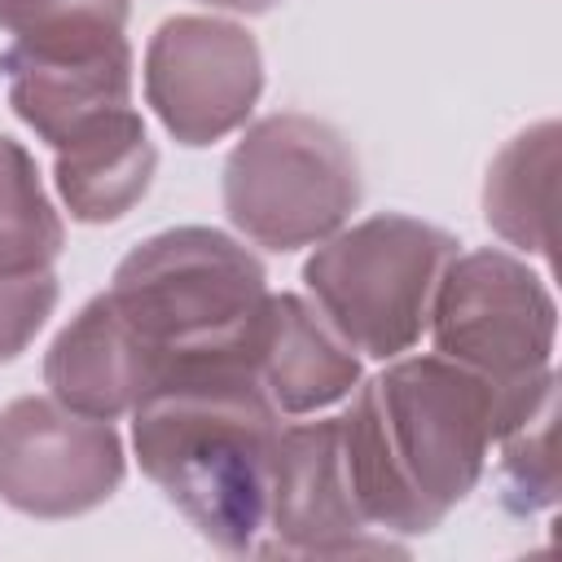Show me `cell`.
I'll list each match as a JSON object with an SVG mask.
<instances>
[{"mask_svg":"<svg viewBox=\"0 0 562 562\" xmlns=\"http://www.w3.org/2000/svg\"><path fill=\"white\" fill-rule=\"evenodd\" d=\"M496 439L492 395L443 356H408L356 386L342 417L351 496L386 536L435 531L483 479Z\"/></svg>","mask_w":562,"mask_h":562,"instance_id":"cell-2","label":"cell"},{"mask_svg":"<svg viewBox=\"0 0 562 562\" xmlns=\"http://www.w3.org/2000/svg\"><path fill=\"white\" fill-rule=\"evenodd\" d=\"M558 171V123L544 119L518 132L487 167L483 220L509 246L527 255H549V202Z\"/></svg>","mask_w":562,"mask_h":562,"instance_id":"cell-14","label":"cell"},{"mask_svg":"<svg viewBox=\"0 0 562 562\" xmlns=\"http://www.w3.org/2000/svg\"><path fill=\"white\" fill-rule=\"evenodd\" d=\"M281 413L250 356L171 369L132 408L140 474L220 553H259Z\"/></svg>","mask_w":562,"mask_h":562,"instance_id":"cell-1","label":"cell"},{"mask_svg":"<svg viewBox=\"0 0 562 562\" xmlns=\"http://www.w3.org/2000/svg\"><path fill=\"white\" fill-rule=\"evenodd\" d=\"M263 92V57L228 18L176 13L145 48V101L171 140L202 149L237 132Z\"/></svg>","mask_w":562,"mask_h":562,"instance_id":"cell-8","label":"cell"},{"mask_svg":"<svg viewBox=\"0 0 562 562\" xmlns=\"http://www.w3.org/2000/svg\"><path fill=\"white\" fill-rule=\"evenodd\" d=\"M202 4H211V9H228V13H268V9L281 4V0H202Z\"/></svg>","mask_w":562,"mask_h":562,"instance_id":"cell-19","label":"cell"},{"mask_svg":"<svg viewBox=\"0 0 562 562\" xmlns=\"http://www.w3.org/2000/svg\"><path fill=\"white\" fill-rule=\"evenodd\" d=\"M53 307H57V277H53V268L0 277V364L31 347V338L44 329Z\"/></svg>","mask_w":562,"mask_h":562,"instance_id":"cell-18","label":"cell"},{"mask_svg":"<svg viewBox=\"0 0 562 562\" xmlns=\"http://www.w3.org/2000/svg\"><path fill=\"white\" fill-rule=\"evenodd\" d=\"M452 255V233L382 211L316 241L303 285L351 351L395 360L426 334L430 299Z\"/></svg>","mask_w":562,"mask_h":562,"instance_id":"cell-5","label":"cell"},{"mask_svg":"<svg viewBox=\"0 0 562 562\" xmlns=\"http://www.w3.org/2000/svg\"><path fill=\"white\" fill-rule=\"evenodd\" d=\"M435 356L461 364L492 395L496 439L553 400L558 303L518 255L483 246L452 255L430 299Z\"/></svg>","mask_w":562,"mask_h":562,"instance_id":"cell-4","label":"cell"},{"mask_svg":"<svg viewBox=\"0 0 562 562\" xmlns=\"http://www.w3.org/2000/svg\"><path fill=\"white\" fill-rule=\"evenodd\" d=\"M158 171V149L132 105L101 114L53 149L57 193L79 224H114L145 193Z\"/></svg>","mask_w":562,"mask_h":562,"instance_id":"cell-13","label":"cell"},{"mask_svg":"<svg viewBox=\"0 0 562 562\" xmlns=\"http://www.w3.org/2000/svg\"><path fill=\"white\" fill-rule=\"evenodd\" d=\"M127 13L132 0H0V31H9L18 44L119 35Z\"/></svg>","mask_w":562,"mask_h":562,"instance_id":"cell-16","label":"cell"},{"mask_svg":"<svg viewBox=\"0 0 562 562\" xmlns=\"http://www.w3.org/2000/svg\"><path fill=\"white\" fill-rule=\"evenodd\" d=\"M127 474L114 422L22 395L0 408V501L26 518H79L105 505Z\"/></svg>","mask_w":562,"mask_h":562,"instance_id":"cell-7","label":"cell"},{"mask_svg":"<svg viewBox=\"0 0 562 562\" xmlns=\"http://www.w3.org/2000/svg\"><path fill=\"white\" fill-rule=\"evenodd\" d=\"M13 114L48 145H66L75 132L110 110L132 105V44L127 35H79L9 44L0 53Z\"/></svg>","mask_w":562,"mask_h":562,"instance_id":"cell-10","label":"cell"},{"mask_svg":"<svg viewBox=\"0 0 562 562\" xmlns=\"http://www.w3.org/2000/svg\"><path fill=\"white\" fill-rule=\"evenodd\" d=\"M272 540L259 553L281 558H351V553H391L386 536H373L364 522L347 457H342V417L281 426L272 452L268 487V527Z\"/></svg>","mask_w":562,"mask_h":562,"instance_id":"cell-9","label":"cell"},{"mask_svg":"<svg viewBox=\"0 0 562 562\" xmlns=\"http://www.w3.org/2000/svg\"><path fill=\"white\" fill-rule=\"evenodd\" d=\"M360 206V162L338 127L312 114H268L224 162V215L263 250H299L338 233Z\"/></svg>","mask_w":562,"mask_h":562,"instance_id":"cell-6","label":"cell"},{"mask_svg":"<svg viewBox=\"0 0 562 562\" xmlns=\"http://www.w3.org/2000/svg\"><path fill=\"white\" fill-rule=\"evenodd\" d=\"M66 246L57 206L48 202L35 158L0 136V277L44 272Z\"/></svg>","mask_w":562,"mask_h":562,"instance_id":"cell-15","label":"cell"},{"mask_svg":"<svg viewBox=\"0 0 562 562\" xmlns=\"http://www.w3.org/2000/svg\"><path fill=\"white\" fill-rule=\"evenodd\" d=\"M105 299L162 382L180 364L250 356L268 272L228 233L184 224L132 246Z\"/></svg>","mask_w":562,"mask_h":562,"instance_id":"cell-3","label":"cell"},{"mask_svg":"<svg viewBox=\"0 0 562 562\" xmlns=\"http://www.w3.org/2000/svg\"><path fill=\"white\" fill-rule=\"evenodd\" d=\"M250 364L281 417H303L347 400L360 382L356 351L299 294H268L250 338Z\"/></svg>","mask_w":562,"mask_h":562,"instance_id":"cell-11","label":"cell"},{"mask_svg":"<svg viewBox=\"0 0 562 562\" xmlns=\"http://www.w3.org/2000/svg\"><path fill=\"white\" fill-rule=\"evenodd\" d=\"M44 382L66 408L114 422L158 386V373L110 307V299L97 294L53 338L44 356Z\"/></svg>","mask_w":562,"mask_h":562,"instance_id":"cell-12","label":"cell"},{"mask_svg":"<svg viewBox=\"0 0 562 562\" xmlns=\"http://www.w3.org/2000/svg\"><path fill=\"white\" fill-rule=\"evenodd\" d=\"M505 496L514 509H544L558 496L553 474V400H544L522 426H514L505 439Z\"/></svg>","mask_w":562,"mask_h":562,"instance_id":"cell-17","label":"cell"}]
</instances>
